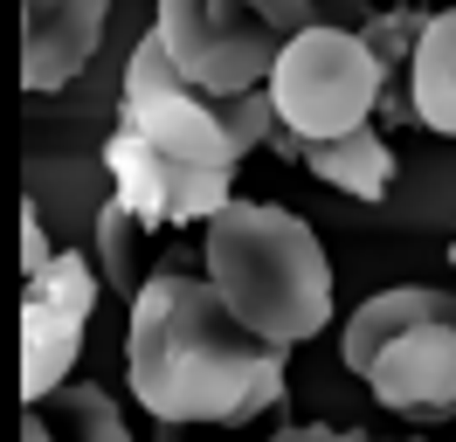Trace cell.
<instances>
[{
  "instance_id": "8",
  "label": "cell",
  "mask_w": 456,
  "mask_h": 442,
  "mask_svg": "<svg viewBox=\"0 0 456 442\" xmlns=\"http://www.w3.org/2000/svg\"><path fill=\"white\" fill-rule=\"evenodd\" d=\"M415 325H456V291H428V283H401V291H380L367 298L353 318H346V339H339V359L353 373H367L380 346H395L401 332Z\"/></svg>"
},
{
  "instance_id": "16",
  "label": "cell",
  "mask_w": 456,
  "mask_h": 442,
  "mask_svg": "<svg viewBox=\"0 0 456 442\" xmlns=\"http://www.w3.org/2000/svg\"><path fill=\"white\" fill-rule=\"evenodd\" d=\"M21 263H28V276H42L56 256H49V242H42V221H35V208L21 215Z\"/></svg>"
},
{
  "instance_id": "18",
  "label": "cell",
  "mask_w": 456,
  "mask_h": 442,
  "mask_svg": "<svg viewBox=\"0 0 456 442\" xmlns=\"http://www.w3.org/2000/svg\"><path fill=\"white\" fill-rule=\"evenodd\" d=\"M450 263H456V235H450Z\"/></svg>"
},
{
  "instance_id": "10",
  "label": "cell",
  "mask_w": 456,
  "mask_h": 442,
  "mask_svg": "<svg viewBox=\"0 0 456 442\" xmlns=\"http://www.w3.org/2000/svg\"><path fill=\"white\" fill-rule=\"evenodd\" d=\"M408 70H415V77H408V90H415V118H422L428 132L456 138V7L428 14Z\"/></svg>"
},
{
  "instance_id": "3",
  "label": "cell",
  "mask_w": 456,
  "mask_h": 442,
  "mask_svg": "<svg viewBox=\"0 0 456 442\" xmlns=\"http://www.w3.org/2000/svg\"><path fill=\"white\" fill-rule=\"evenodd\" d=\"M270 104H277V125L290 138H346L373 125V110H380V62L367 55V42L353 35V28H332V21H312L305 35H290L284 55H277V70H270Z\"/></svg>"
},
{
  "instance_id": "2",
  "label": "cell",
  "mask_w": 456,
  "mask_h": 442,
  "mask_svg": "<svg viewBox=\"0 0 456 442\" xmlns=\"http://www.w3.org/2000/svg\"><path fill=\"white\" fill-rule=\"evenodd\" d=\"M208 283L270 346H305L332 325V263L312 221L277 201H228L208 215Z\"/></svg>"
},
{
  "instance_id": "4",
  "label": "cell",
  "mask_w": 456,
  "mask_h": 442,
  "mask_svg": "<svg viewBox=\"0 0 456 442\" xmlns=\"http://www.w3.org/2000/svg\"><path fill=\"white\" fill-rule=\"evenodd\" d=\"M159 42L173 49L180 77L194 83L200 97H242L263 90L284 35L263 21L249 0H159Z\"/></svg>"
},
{
  "instance_id": "15",
  "label": "cell",
  "mask_w": 456,
  "mask_h": 442,
  "mask_svg": "<svg viewBox=\"0 0 456 442\" xmlns=\"http://www.w3.org/2000/svg\"><path fill=\"white\" fill-rule=\"evenodd\" d=\"M270 442H373L367 429H332V422H305V429H284Z\"/></svg>"
},
{
  "instance_id": "5",
  "label": "cell",
  "mask_w": 456,
  "mask_h": 442,
  "mask_svg": "<svg viewBox=\"0 0 456 442\" xmlns=\"http://www.w3.org/2000/svg\"><path fill=\"white\" fill-rule=\"evenodd\" d=\"M90 304H97V276L77 249H62L42 276H28V298H21V394L28 401H49L69 381L84 353Z\"/></svg>"
},
{
  "instance_id": "12",
  "label": "cell",
  "mask_w": 456,
  "mask_h": 442,
  "mask_svg": "<svg viewBox=\"0 0 456 442\" xmlns=\"http://www.w3.org/2000/svg\"><path fill=\"white\" fill-rule=\"evenodd\" d=\"M139 228H145V221L132 215L125 201H104V215H97V249H104V283L132 291V298H139Z\"/></svg>"
},
{
  "instance_id": "11",
  "label": "cell",
  "mask_w": 456,
  "mask_h": 442,
  "mask_svg": "<svg viewBox=\"0 0 456 442\" xmlns=\"http://www.w3.org/2000/svg\"><path fill=\"white\" fill-rule=\"evenodd\" d=\"M28 408L49 422V436H56V442H132L118 401L104 394V387H90V381H62L49 401H28Z\"/></svg>"
},
{
  "instance_id": "9",
  "label": "cell",
  "mask_w": 456,
  "mask_h": 442,
  "mask_svg": "<svg viewBox=\"0 0 456 442\" xmlns=\"http://www.w3.org/2000/svg\"><path fill=\"white\" fill-rule=\"evenodd\" d=\"M270 145L290 152V160H305L325 187L353 193V201H387V187H395V152H387V138L373 132V125H360V132H346V138H318V145H305V138H290L277 125Z\"/></svg>"
},
{
  "instance_id": "1",
  "label": "cell",
  "mask_w": 456,
  "mask_h": 442,
  "mask_svg": "<svg viewBox=\"0 0 456 442\" xmlns=\"http://www.w3.org/2000/svg\"><path fill=\"white\" fill-rule=\"evenodd\" d=\"M284 353L290 346L249 332L208 276H187L180 263H159L132 298L125 381L159 422H249L277 408Z\"/></svg>"
},
{
  "instance_id": "7",
  "label": "cell",
  "mask_w": 456,
  "mask_h": 442,
  "mask_svg": "<svg viewBox=\"0 0 456 442\" xmlns=\"http://www.w3.org/2000/svg\"><path fill=\"white\" fill-rule=\"evenodd\" d=\"M111 0H21V83L35 97L84 77Z\"/></svg>"
},
{
  "instance_id": "13",
  "label": "cell",
  "mask_w": 456,
  "mask_h": 442,
  "mask_svg": "<svg viewBox=\"0 0 456 442\" xmlns=\"http://www.w3.org/2000/svg\"><path fill=\"white\" fill-rule=\"evenodd\" d=\"M428 14H415V7H380L367 28H360V42H367V55L380 62V77L395 83L401 62H415V42H422Z\"/></svg>"
},
{
  "instance_id": "6",
  "label": "cell",
  "mask_w": 456,
  "mask_h": 442,
  "mask_svg": "<svg viewBox=\"0 0 456 442\" xmlns=\"http://www.w3.org/2000/svg\"><path fill=\"white\" fill-rule=\"evenodd\" d=\"M380 408L408 422H456V325H415L395 346H380L360 373Z\"/></svg>"
},
{
  "instance_id": "14",
  "label": "cell",
  "mask_w": 456,
  "mask_h": 442,
  "mask_svg": "<svg viewBox=\"0 0 456 442\" xmlns=\"http://www.w3.org/2000/svg\"><path fill=\"white\" fill-rule=\"evenodd\" d=\"M249 7H256L263 21L284 35V42H290V35H305V28L318 21V0H249Z\"/></svg>"
},
{
  "instance_id": "17",
  "label": "cell",
  "mask_w": 456,
  "mask_h": 442,
  "mask_svg": "<svg viewBox=\"0 0 456 442\" xmlns=\"http://www.w3.org/2000/svg\"><path fill=\"white\" fill-rule=\"evenodd\" d=\"M21 442H56V436H49V422H42V414H21Z\"/></svg>"
}]
</instances>
